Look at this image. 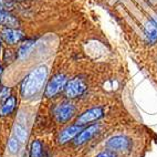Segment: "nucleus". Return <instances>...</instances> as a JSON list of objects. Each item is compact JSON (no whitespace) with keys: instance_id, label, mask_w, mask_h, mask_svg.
<instances>
[{"instance_id":"a211bd4d","label":"nucleus","mask_w":157,"mask_h":157,"mask_svg":"<svg viewBox=\"0 0 157 157\" xmlns=\"http://www.w3.org/2000/svg\"><path fill=\"white\" fill-rule=\"evenodd\" d=\"M7 2L5 0H0V9H3L5 10V7H6Z\"/></svg>"},{"instance_id":"7ed1b4c3","label":"nucleus","mask_w":157,"mask_h":157,"mask_svg":"<svg viewBox=\"0 0 157 157\" xmlns=\"http://www.w3.org/2000/svg\"><path fill=\"white\" fill-rule=\"evenodd\" d=\"M75 112V109L72 104L70 103H63L60 104L59 106H56L54 109V115H56V120L60 123H64V122L69 121L71 117L73 116Z\"/></svg>"},{"instance_id":"39448f33","label":"nucleus","mask_w":157,"mask_h":157,"mask_svg":"<svg viewBox=\"0 0 157 157\" xmlns=\"http://www.w3.org/2000/svg\"><path fill=\"white\" fill-rule=\"evenodd\" d=\"M103 116V109L101 107H94L91 109L86 112H84L83 114H81V116L78 118V125H83V124L90 123V122L96 121L98 118H101Z\"/></svg>"},{"instance_id":"1a4fd4ad","label":"nucleus","mask_w":157,"mask_h":157,"mask_svg":"<svg viewBox=\"0 0 157 157\" xmlns=\"http://www.w3.org/2000/svg\"><path fill=\"white\" fill-rule=\"evenodd\" d=\"M82 128L80 125H72V126H69L61 133L59 137V142L60 143H65L67 140H72L73 137L78 136L80 133H81Z\"/></svg>"},{"instance_id":"6e6552de","label":"nucleus","mask_w":157,"mask_h":157,"mask_svg":"<svg viewBox=\"0 0 157 157\" xmlns=\"http://www.w3.org/2000/svg\"><path fill=\"white\" fill-rule=\"evenodd\" d=\"M98 125H92V126H89L87 128H85L84 131H81V133L75 137L74 143H75L76 145H82V144H84L85 142L90 140L91 138L93 137V135L98 132Z\"/></svg>"},{"instance_id":"2eb2a0df","label":"nucleus","mask_w":157,"mask_h":157,"mask_svg":"<svg viewBox=\"0 0 157 157\" xmlns=\"http://www.w3.org/2000/svg\"><path fill=\"white\" fill-rule=\"evenodd\" d=\"M9 151H11V153H17L18 149H19V140L17 138H11V140H9Z\"/></svg>"},{"instance_id":"9d476101","label":"nucleus","mask_w":157,"mask_h":157,"mask_svg":"<svg viewBox=\"0 0 157 157\" xmlns=\"http://www.w3.org/2000/svg\"><path fill=\"white\" fill-rule=\"evenodd\" d=\"M0 25H5L7 28H14V27H18L19 21L8 11L0 9Z\"/></svg>"},{"instance_id":"6ab92c4d","label":"nucleus","mask_w":157,"mask_h":157,"mask_svg":"<svg viewBox=\"0 0 157 157\" xmlns=\"http://www.w3.org/2000/svg\"><path fill=\"white\" fill-rule=\"evenodd\" d=\"M1 71L2 70H1V67H0V75H1Z\"/></svg>"},{"instance_id":"4468645a","label":"nucleus","mask_w":157,"mask_h":157,"mask_svg":"<svg viewBox=\"0 0 157 157\" xmlns=\"http://www.w3.org/2000/svg\"><path fill=\"white\" fill-rule=\"evenodd\" d=\"M14 135L19 142H25L27 140V131L21 125H17L14 127Z\"/></svg>"},{"instance_id":"f3484780","label":"nucleus","mask_w":157,"mask_h":157,"mask_svg":"<svg viewBox=\"0 0 157 157\" xmlns=\"http://www.w3.org/2000/svg\"><path fill=\"white\" fill-rule=\"evenodd\" d=\"M96 157H114V156H113L111 153H109V151H102V153H100Z\"/></svg>"},{"instance_id":"423d86ee","label":"nucleus","mask_w":157,"mask_h":157,"mask_svg":"<svg viewBox=\"0 0 157 157\" xmlns=\"http://www.w3.org/2000/svg\"><path fill=\"white\" fill-rule=\"evenodd\" d=\"M106 146L113 151H126L129 147V140L125 136H114L107 140Z\"/></svg>"},{"instance_id":"ddd939ff","label":"nucleus","mask_w":157,"mask_h":157,"mask_svg":"<svg viewBox=\"0 0 157 157\" xmlns=\"http://www.w3.org/2000/svg\"><path fill=\"white\" fill-rule=\"evenodd\" d=\"M42 156V146L39 140H34L31 144V157H41Z\"/></svg>"},{"instance_id":"20e7f679","label":"nucleus","mask_w":157,"mask_h":157,"mask_svg":"<svg viewBox=\"0 0 157 157\" xmlns=\"http://www.w3.org/2000/svg\"><path fill=\"white\" fill-rule=\"evenodd\" d=\"M65 93L69 98H76L85 91V84L81 78H73L65 85Z\"/></svg>"},{"instance_id":"f03ea898","label":"nucleus","mask_w":157,"mask_h":157,"mask_svg":"<svg viewBox=\"0 0 157 157\" xmlns=\"http://www.w3.org/2000/svg\"><path fill=\"white\" fill-rule=\"evenodd\" d=\"M67 85V78L63 74H58L53 78L49 81L48 85L45 87V95L51 98L62 91Z\"/></svg>"},{"instance_id":"f257e3e1","label":"nucleus","mask_w":157,"mask_h":157,"mask_svg":"<svg viewBox=\"0 0 157 157\" xmlns=\"http://www.w3.org/2000/svg\"><path fill=\"white\" fill-rule=\"evenodd\" d=\"M48 76V70L45 67H39L25 78L21 85V93L25 98L36 95L42 90L44 82Z\"/></svg>"},{"instance_id":"9b49d317","label":"nucleus","mask_w":157,"mask_h":157,"mask_svg":"<svg viewBox=\"0 0 157 157\" xmlns=\"http://www.w3.org/2000/svg\"><path fill=\"white\" fill-rule=\"evenodd\" d=\"M145 36L149 43H155L157 41V23L154 21H148L145 25Z\"/></svg>"},{"instance_id":"0eeeda50","label":"nucleus","mask_w":157,"mask_h":157,"mask_svg":"<svg viewBox=\"0 0 157 157\" xmlns=\"http://www.w3.org/2000/svg\"><path fill=\"white\" fill-rule=\"evenodd\" d=\"M1 36H2V39L7 43L13 44V43L19 42L20 40L22 39L23 34L19 30H16V29H12V28H6L1 31Z\"/></svg>"},{"instance_id":"dca6fc26","label":"nucleus","mask_w":157,"mask_h":157,"mask_svg":"<svg viewBox=\"0 0 157 157\" xmlns=\"http://www.w3.org/2000/svg\"><path fill=\"white\" fill-rule=\"evenodd\" d=\"M31 44H32V41H27V42H25L23 43L21 47H20V49H19V54L20 56H23V54L28 51V49L31 47Z\"/></svg>"},{"instance_id":"f8f14e48","label":"nucleus","mask_w":157,"mask_h":157,"mask_svg":"<svg viewBox=\"0 0 157 157\" xmlns=\"http://www.w3.org/2000/svg\"><path fill=\"white\" fill-rule=\"evenodd\" d=\"M14 106H16V98L10 96L6 98L0 106V115H9L14 109Z\"/></svg>"}]
</instances>
